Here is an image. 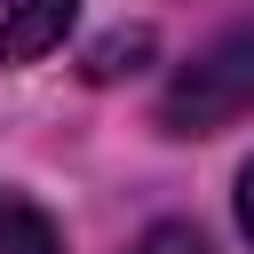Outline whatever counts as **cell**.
Masks as SVG:
<instances>
[{"label":"cell","mask_w":254,"mask_h":254,"mask_svg":"<svg viewBox=\"0 0 254 254\" xmlns=\"http://www.w3.org/2000/svg\"><path fill=\"white\" fill-rule=\"evenodd\" d=\"M135 254H214V246H206L190 222H151V230L135 238Z\"/></svg>","instance_id":"4"},{"label":"cell","mask_w":254,"mask_h":254,"mask_svg":"<svg viewBox=\"0 0 254 254\" xmlns=\"http://www.w3.org/2000/svg\"><path fill=\"white\" fill-rule=\"evenodd\" d=\"M254 111V32H222L206 40L159 95V127L167 135H222L230 119Z\"/></svg>","instance_id":"1"},{"label":"cell","mask_w":254,"mask_h":254,"mask_svg":"<svg viewBox=\"0 0 254 254\" xmlns=\"http://www.w3.org/2000/svg\"><path fill=\"white\" fill-rule=\"evenodd\" d=\"M79 0H0V64H32L71 32Z\"/></svg>","instance_id":"2"},{"label":"cell","mask_w":254,"mask_h":254,"mask_svg":"<svg viewBox=\"0 0 254 254\" xmlns=\"http://www.w3.org/2000/svg\"><path fill=\"white\" fill-rule=\"evenodd\" d=\"M238 222H246V238H254V159H246V175H238Z\"/></svg>","instance_id":"5"},{"label":"cell","mask_w":254,"mask_h":254,"mask_svg":"<svg viewBox=\"0 0 254 254\" xmlns=\"http://www.w3.org/2000/svg\"><path fill=\"white\" fill-rule=\"evenodd\" d=\"M0 254H64V238H56V222L32 198L0 190Z\"/></svg>","instance_id":"3"}]
</instances>
